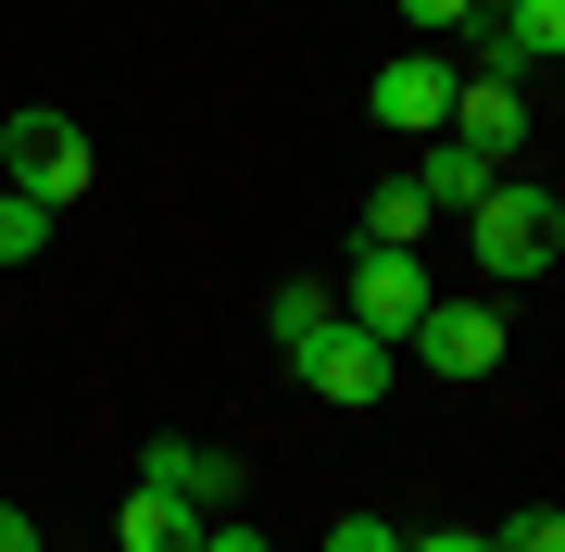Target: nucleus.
<instances>
[{
    "label": "nucleus",
    "mask_w": 565,
    "mask_h": 552,
    "mask_svg": "<svg viewBox=\"0 0 565 552\" xmlns=\"http://www.w3.org/2000/svg\"><path fill=\"white\" fill-rule=\"evenodd\" d=\"M327 552H403V528H377V515H340V528H327Z\"/></svg>",
    "instance_id": "16"
},
{
    "label": "nucleus",
    "mask_w": 565,
    "mask_h": 552,
    "mask_svg": "<svg viewBox=\"0 0 565 552\" xmlns=\"http://www.w3.org/2000/svg\"><path fill=\"white\" fill-rule=\"evenodd\" d=\"M202 552H264V540L252 528H202Z\"/></svg>",
    "instance_id": "20"
},
{
    "label": "nucleus",
    "mask_w": 565,
    "mask_h": 552,
    "mask_svg": "<svg viewBox=\"0 0 565 552\" xmlns=\"http://www.w3.org/2000/svg\"><path fill=\"white\" fill-rule=\"evenodd\" d=\"M565 63V0H490V76Z\"/></svg>",
    "instance_id": "8"
},
{
    "label": "nucleus",
    "mask_w": 565,
    "mask_h": 552,
    "mask_svg": "<svg viewBox=\"0 0 565 552\" xmlns=\"http://www.w3.org/2000/svg\"><path fill=\"white\" fill-rule=\"evenodd\" d=\"M114 552H202V502L189 490H126V515H114Z\"/></svg>",
    "instance_id": "9"
},
{
    "label": "nucleus",
    "mask_w": 565,
    "mask_h": 552,
    "mask_svg": "<svg viewBox=\"0 0 565 552\" xmlns=\"http://www.w3.org/2000/svg\"><path fill=\"white\" fill-rule=\"evenodd\" d=\"M452 139L490 151V164H515V139H527V88H515V76H465V88H452Z\"/></svg>",
    "instance_id": "7"
},
{
    "label": "nucleus",
    "mask_w": 565,
    "mask_h": 552,
    "mask_svg": "<svg viewBox=\"0 0 565 552\" xmlns=\"http://www.w3.org/2000/svg\"><path fill=\"white\" fill-rule=\"evenodd\" d=\"M264 327H277V351H302L315 327H340V289H315V277H302V289H277V302H264Z\"/></svg>",
    "instance_id": "13"
},
{
    "label": "nucleus",
    "mask_w": 565,
    "mask_h": 552,
    "mask_svg": "<svg viewBox=\"0 0 565 552\" xmlns=\"http://www.w3.org/2000/svg\"><path fill=\"white\" fill-rule=\"evenodd\" d=\"M415 365L427 377H490V365H503V314H490V302H427Z\"/></svg>",
    "instance_id": "5"
},
{
    "label": "nucleus",
    "mask_w": 565,
    "mask_h": 552,
    "mask_svg": "<svg viewBox=\"0 0 565 552\" xmlns=\"http://www.w3.org/2000/svg\"><path fill=\"white\" fill-rule=\"evenodd\" d=\"M490 0H403V25H427V39H440V25H478Z\"/></svg>",
    "instance_id": "17"
},
{
    "label": "nucleus",
    "mask_w": 565,
    "mask_h": 552,
    "mask_svg": "<svg viewBox=\"0 0 565 552\" xmlns=\"http://www.w3.org/2000/svg\"><path fill=\"white\" fill-rule=\"evenodd\" d=\"M490 552H565V515L541 502V515H503V540H490Z\"/></svg>",
    "instance_id": "15"
},
{
    "label": "nucleus",
    "mask_w": 565,
    "mask_h": 552,
    "mask_svg": "<svg viewBox=\"0 0 565 552\" xmlns=\"http://www.w3.org/2000/svg\"><path fill=\"white\" fill-rule=\"evenodd\" d=\"M88 176H102V151H88V126H76V113H51V101H39V113L0 126V188H25V202H51V214H63Z\"/></svg>",
    "instance_id": "2"
},
{
    "label": "nucleus",
    "mask_w": 565,
    "mask_h": 552,
    "mask_svg": "<svg viewBox=\"0 0 565 552\" xmlns=\"http://www.w3.org/2000/svg\"><path fill=\"white\" fill-rule=\"evenodd\" d=\"M0 552H39V528H25V515H13V502H0Z\"/></svg>",
    "instance_id": "19"
},
{
    "label": "nucleus",
    "mask_w": 565,
    "mask_h": 552,
    "mask_svg": "<svg viewBox=\"0 0 565 552\" xmlns=\"http://www.w3.org/2000/svg\"><path fill=\"white\" fill-rule=\"evenodd\" d=\"M452 63H427V51H403V63H390V76L377 88H364V113H377V126H403V139H440V126H452Z\"/></svg>",
    "instance_id": "6"
},
{
    "label": "nucleus",
    "mask_w": 565,
    "mask_h": 552,
    "mask_svg": "<svg viewBox=\"0 0 565 552\" xmlns=\"http://www.w3.org/2000/svg\"><path fill=\"white\" fill-rule=\"evenodd\" d=\"M39 251H51V202L0 188V264H39Z\"/></svg>",
    "instance_id": "14"
},
{
    "label": "nucleus",
    "mask_w": 565,
    "mask_h": 552,
    "mask_svg": "<svg viewBox=\"0 0 565 552\" xmlns=\"http://www.w3.org/2000/svg\"><path fill=\"white\" fill-rule=\"evenodd\" d=\"M427 302H440V289H427V264H415V251H390V239H364L352 277H340V314H352L364 339H390V351L427 327Z\"/></svg>",
    "instance_id": "3"
},
{
    "label": "nucleus",
    "mask_w": 565,
    "mask_h": 552,
    "mask_svg": "<svg viewBox=\"0 0 565 552\" xmlns=\"http://www.w3.org/2000/svg\"><path fill=\"white\" fill-rule=\"evenodd\" d=\"M415 188H427V214H478L490 188H503V164H490V151H465L452 126H440V139H427V164H415Z\"/></svg>",
    "instance_id": "11"
},
{
    "label": "nucleus",
    "mask_w": 565,
    "mask_h": 552,
    "mask_svg": "<svg viewBox=\"0 0 565 552\" xmlns=\"http://www.w3.org/2000/svg\"><path fill=\"white\" fill-rule=\"evenodd\" d=\"M403 552H490L478 528H427V540H403Z\"/></svg>",
    "instance_id": "18"
},
{
    "label": "nucleus",
    "mask_w": 565,
    "mask_h": 552,
    "mask_svg": "<svg viewBox=\"0 0 565 552\" xmlns=\"http://www.w3.org/2000/svg\"><path fill=\"white\" fill-rule=\"evenodd\" d=\"M289 365H302V389H315V402H377V389L403 377V351H390V339H364L352 314H340V327H315Z\"/></svg>",
    "instance_id": "4"
},
{
    "label": "nucleus",
    "mask_w": 565,
    "mask_h": 552,
    "mask_svg": "<svg viewBox=\"0 0 565 552\" xmlns=\"http://www.w3.org/2000/svg\"><path fill=\"white\" fill-rule=\"evenodd\" d=\"M427 226H440V214H427V188H415V176H390L377 202H364V239H390V251H415Z\"/></svg>",
    "instance_id": "12"
},
{
    "label": "nucleus",
    "mask_w": 565,
    "mask_h": 552,
    "mask_svg": "<svg viewBox=\"0 0 565 552\" xmlns=\"http://www.w3.org/2000/svg\"><path fill=\"white\" fill-rule=\"evenodd\" d=\"M465 239H478V277H553L565 264V202L527 188V176H503L478 214H465Z\"/></svg>",
    "instance_id": "1"
},
{
    "label": "nucleus",
    "mask_w": 565,
    "mask_h": 552,
    "mask_svg": "<svg viewBox=\"0 0 565 552\" xmlns=\"http://www.w3.org/2000/svg\"><path fill=\"white\" fill-rule=\"evenodd\" d=\"M139 477H151V490H189V502H202V515L252 490V477L226 465V452H202V440H151V452H139Z\"/></svg>",
    "instance_id": "10"
}]
</instances>
